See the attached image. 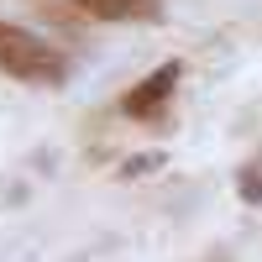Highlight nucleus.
<instances>
[{"label":"nucleus","instance_id":"nucleus-1","mask_svg":"<svg viewBox=\"0 0 262 262\" xmlns=\"http://www.w3.org/2000/svg\"><path fill=\"white\" fill-rule=\"evenodd\" d=\"M0 74H11L16 84H37V90H58L69 79V58L58 42H48L32 27L0 21Z\"/></svg>","mask_w":262,"mask_h":262},{"label":"nucleus","instance_id":"nucleus-2","mask_svg":"<svg viewBox=\"0 0 262 262\" xmlns=\"http://www.w3.org/2000/svg\"><path fill=\"white\" fill-rule=\"evenodd\" d=\"M179 79H184V69L179 63H158L137 90H126V100H121V111L131 116V121H158L163 111H168V100H173V90H179Z\"/></svg>","mask_w":262,"mask_h":262},{"label":"nucleus","instance_id":"nucleus-3","mask_svg":"<svg viewBox=\"0 0 262 262\" xmlns=\"http://www.w3.org/2000/svg\"><path fill=\"white\" fill-rule=\"evenodd\" d=\"M74 11L95 21H163L158 0H74Z\"/></svg>","mask_w":262,"mask_h":262},{"label":"nucleus","instance_id":"nucleus-4","mask_svg":"<svg viewBox=\"0 0 262 262\" xmlns=\"http://www.w3.org/2000/svg\"><path fill=\"white\" fill-rule=\"evenodd\" d=\"M236 194H242V205H262V152H252V158L236 168Z\"/></svg>","mask_w":262,"mask_h":262},{"label":"nucleus","instance_id":"nucleus-5","mask_svg":"<svg viewBox=\"0 0 262 262\" xmlns=\"http://www.w3.org/2000/svg\"><path fill=\"white\" fill-rule=\"evenodd\" d=\"M158 163H163L158 152H142V158H131V163H126L121 173H126V179H142V173H152V168H158Z\"/></svg>","mask_w":262,"mask_h":262}]
</instances>
